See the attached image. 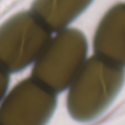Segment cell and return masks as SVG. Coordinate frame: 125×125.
Returning <instances> with one entry per match:
<instances>
[{
  "mask_svg": "<svg viewBox=\"0 0 125 125\" xmlns=\"http://www.w3.org/2000/svg\"><path fill=\"white\" fill-rule=\"evenodd\" d=\"M88 48L87 37L80 30L67 28L59 31L34 62L31 77L53 92H62L88 59Z\"/></svg>",
  "mask_w": 125,
  "mask_h": 125,
  "instance_id": "2",
  "label": "cell"
},
{
  "mask_svg": "<svg viewBox=\"0 0 125 125\" xmlns=\"http://www.w3.org/2000/svg\"><path fill=\"white\" fill-rule=\"evenodd\" d=\"M92 46L94 55L125 69V2L114 4L104 13Z\"/></svg>",
  "mask_w": 125,
  "mask_h": 125,
  "instance_id": "5",
  "label": "cell"
},
{
  "mask_svg": "<svg viewBox=\"0 0 125 125\" xmlns=\"http://www.w3.org/2000/svg\"><path fill=\"white\" fill-rule=\"evenodd\" d=\"M9 83H10V73L0 66V103L8 93Z\"/></svg>",
  "mask_w": 125,
  "mask_h": 125,
  "instance_id": "7",
  "label": "cell"
},
{
  "mask_svg": "<svg viewBox=\"0 0 125 125\" xmlns=\"http://www.w3.org/2000/svg\"><path fill=\"white\" fill-rule=\"evenodd\" d=\"M93 0H34L31 12L51 31L59 32L89 8Z\"/></svg>",
  "mask_w": 125,
  "mask_h": 125,
  "instance_id": "6",
  "label": "cell"
},
{
  "mask_svg": "<svg viewBox=\"0 0 125 125\" xmlns=\"http://www.w3.org/2000/svg\"><path fill=\"white\" fill-rule=\"evenodd\" d=\"M57 93L30 77L17 83L0 103V125H47Z\"/></svg>",
  "mask_w": 125,
  "mask_h": 125,
  "instance_id": "4",
  "label": "cell"
},
{
  "mask_svg": "<svg viewBox=\"0 0 125 125\" xmlns=\"http://www.w3.org/2000/svg\"><path fill=\"white\" fill-rule=\"evenodd\" d=\"M125 83V69L93 55L68 88L67 111L75 121L87 123L102 115L120 94Z\"/></svg>",
  "mask_w": 125,
  "mask_h": 125,
  "instance_id": "1",
  "label": "cell"
},
{
  "mask_svg": "<svg viewBox=\"0 0 125 125\" xmlns=\"http://www.w3.org/2000/svg\"><path fill=\"white\" fill-rule=\"evenodd\" d=\"M52 39V32L30 11H22L0 25V66L9 73L34 64Z\"/></svg>",
  "mask_w": 125,
  "mask_h": 125,
  "instance_id": "3",
  "label": "cell"
}]
</instances>
